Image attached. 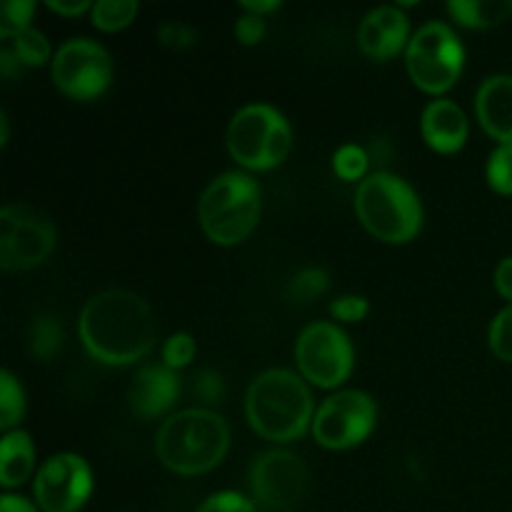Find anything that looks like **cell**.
Segmentation results:
<instances>
[{
  "mask_svg": "<svg viewBox=\"0 0 512 512\" xmlns=\"http://www.w3.org/2000/svg\"><path fill=\"white\" fill-rule=\"evenodd\" d=\"M240 8H243L245 13L263 18V15L275 13V10L280 8V3H278V0H270V3H263V0H260V3H255V0H245V3H240Z\"/></svg>",
  "mask_w": 512,
  "mask_h": 512,
  "instance_id": "f35d334b",
  "label": "cell"
},
{
  "mask_svg": "<svg viewBox=\"0 0 512 512\" xmlns=\"http://www.w3.org/2000/svg\"><path fill=\"white\" fill-rule=\"evenodd\" d=\"M48 10H53V13L58 15H65V18H75V15H83L88 13V10H93V3H88V0H73V3H55V0H50L48 3Z\"/></svg>",
  "mask_w": 512,
  "mask_h": 512,
  "instance_id": "d590c367",
  "label": "cell"
},
{
  "mask_svg": "<svg viewBox=\"0 0 512 512\" xmlns=\"http://www.w3.org/2000/svg\"><path fill=\"white\" fill-rule=\"evenodd\" d=\"M8 48L23 68H40V65H45L48 60L53 63L55 55L53 50H50L48 38L35 28H28L20 35H15V38H10Z\"/></svg>",
  "mask_w": 512,
  "mask_h": 512,
  "instance_id": "44dd1931",
  "label": "cell"
},
{
  "mask_svg": "<svg viewBox=\"0 0 512 512\" xmlns=\"http://www.w3.org/2000/svg\"><path fill=\"white\" fill-rule=\"evenodd\" d=\"M35 445L25 430H10L0 443V485L13 490L33 475Z\"/></svg>",
  "mask_w": 512,
  "mask_h": 512,
  "instance_id": "ac0fdd59",
  "label": "cell"
},
{
  "mask_svg": "<svg viewBox=\"0 0 512 512\" xmlns=\"http://www.w3.org/2000/svg\"><path fill=\"white\" fill-rule=\"evenodd\" d=\"M370 303L363 295H340L338 300L330 303V315L338 323H360L368 315Z\"/></svg>",
  "mask_w": 512,
  "mask_h": 512,
  "instance_id": "1f68e13d",
  "label": "cell"
},
{
  "mask_svg": "<svg viewBox=\"0 0 512 512\" xmlns=\"http://www.w3.org/2000/svg\"><path fill=\"white\" fill-rule=\"evenodd\" d=\"M420 133L435 153L450 155L465 148L470 125L458 103L440 98L425 105L423 118H420Z\"/></svg>",
  "mask_w": 512,
  "mask_h": 512,
  "instance_id": "2e32d148",
  "label": "cell"
},
{
  "mask_svg": "<svg viewBox=\"0 0 512 512\" xmlns=\"http://www.w3.org/2000/svg\"><path fill=\"white\" fill-rule=\"evenodd\" d=\"M355 215L373 238L390 245L410 243L423 228L418 193L393 173H370L355 190Z\"/></svg>",
  "mask_w": 512,
  "mask_h": 512,
  "instance_id": "277c9868",
  "label": "cell"
},
{
  "mask_svg": "<svg viewBox=\"0 0 512 512\" xmlns=\"http://www.w3.org/2000/svg\"><path fill=\"white\" fill-rule=\"evenodd\" d=\"M138 10L140 5L135 0H98L90 10V20L103 33H118L133 23Z\"/></svg>",
  "mask_w": 512,
  "mask_h": 512,
  "instance_id": "7402d4cb",
  "label": "cell"
},
{
  "mask_svg": "<svg viewBox=\"0 0 512 512\" xmlns=\"http://www.w3.org/2000/svg\"><path fill=\"white\" fill-rule=\"evenodd\" d=\"M50 78L63 95L73 100H95L113 83V60L100 43L70 38L60 45L50 63Z\"/></svg>",
  "mask_w": 512,
  "mask_h": 512,
  "instance_id": "30bf717a",
  "label": "cell"
},
{
  "mask_svg": "<svg viewBox=\"0 0 512 512\" xmlns=\"http://www.w3.org/2000/svg\"><path fill=\"white\" fill-rule=\"evenodd\" d=\"M180 395V378L168 365H145L135 373L128 390L130 413L140 420H153L168 413Z\"/></svg>",
  "mask_w": 512,
  "mask_h": 512,
  "instance_id": "9a60e30c",
  "label": "cell"
},
{
  "mask_svg": "<svg viewBox=\"0 0 512 512\" xmlns=\"http://www.w3.org/2000/svg\"><path fill=\"white\" fill-rule=\"evenodd\" d=\"M198 30L188 23H180V20H168L158 28V43L165 45L170 50H188L198 43Z\"/></svg>",
  "mask_w": 512,
  "mask_h": 512,
  "instance_id": "f546056e",
  "label": "cell"
},
{
  "mask_svg": "<svg viewBox=\"0 0 512 512\" xmlns=\"http://www.w3.org/2000/svg\"><path fill=\"white\" fill-rule=\"evenodd\" d=\"M293 148V130L278 108L253 103L240 108L228 125L230 158L248 170H273Z\"/></svg>",
  "mask_w": 512,
  "mask_h": 512,
  "instance_id": "8992f818",
  "label": "cell"
},
{
  "mask_svg": "<svg viewBox=\"0 0 512 512\" xmlns=\"http://www.w3.org/2000/svg\"><path fill=\"white\" fill-rule=\"evenodd\" d=\"M195 395L208 405L220 403L225 395L223 375H220L218 370H210V368L200 370V373L195 375Z\"/></svg>",
  "mask_w": 512,
  "mask_h": 512,
  "instance_id": "d6a6232c",
  "label": "cell"
},
{
  "mask_svg": "<svg viewBox=\"0 0 512 512\" xmlns=\"http://www.w3.org/2000/svg\"><path fill=\"white\" fill-rule=\"evenodd\" d=\"M295 363L300 375L318 388H340L353 373V343L340 325L310 323L295 340Z\"/></svg>",
  "mask_w": 512,
  "mask_h": 512,
  "instance_id": "9c48e42d",
  "label": "cell"
},
{
  "mask_svg": "<svg viewBox=\"0 0 512 512\" xmlns=\"http://www.w3.org/2000/svg\"><path fill=\"white\" fill-rule=\"evenodd\" d=\"M265 35V20L258 18V15H240L235 20V40L240 45H258Z\"/></svg>",
  "mask_w": 512,
  "mask_h": 512,
  "instance_id": "836d02e7",
  "label": "cell"
},
{
  "mask_svg": "<svg viewBox=\"0 0 512 512\" xmlns=\"http://www.w3.org/2000/svg\"><path fill=\"white\" fill-rule=\"evenodd\" d=\"M63 325L53 315H40L33 320L28 335V348L38 363H50L63 350Z\"/></svg>",
  "mask_w": 512,
  "mask_h": 512,
  "instance_id": "ffe728a7",
  "label": "cell"
},
{
  "mask_svg": "<svg viewBox=\"0 0 512 512\" xmlns=\"http://www.w3.org/2000/svg\"><path fill=\"white\" fill-rule=\"evenodd\" d=\"M488 343L495 358L503 360V363H512V305L500 310L493 318L488 330Z\"/></svg>",
  "mask_w": 512,
  "mask_h": 512,
  "instance_id": "83f0119b",
  "label": "cell"
},
{
  "mask_svg": "<svg viewBox=\"0 0 512 512\" xmlns=\"http://www.w3.org/2000/svg\"><path fill=\"white\" fill-rule=\"evenodd\" d=\"M25 415V390L10 370L0 373V428L10 433Z\"/></svg>",
  "mask_w": 512,
  "mask_h": 512,
  "instance_id": "603a6c76",
  "label": "cell"
},
{
  "mask_svg": "<svg viewBox=\"0 0 512 512\" xmlns=\"http://www.w3.org/2000/svg\"><path fill=\"white\" fill-rule=\"evenodd\" d=\"M405 65L415 88L428 95H443L458 83L463 73L465 48L450 25L430 20L410 38Z\"/></svg>",
  "mask_w": 512,
  "mask_h": 512,
  "instance_id": "52a82bcc",
  "label": "cell"
},
{
  "mask_svg": "<svg viewBox=\"0 0 512 512\" xmlns=\"http://www.w3.org/2000/svg\"><path fill=\"white\" fill-rule=\"evenodd\" d=\"M408 15L398 5H380L373 8L358 28V48L370 60H390L408 50L410 43Z\"/></svg>",
  "mask_w": 512,
  "mask_h": 512,
  "instance_id": "5bb4252c",
  "label": "cell"
},
{
  "mask_svg": "<svg viewBox=\"0 0 512 512\" xmlns=\"http://www.w3.org/2000/svg\"><path fill=\"white\" fill-rule=\"evenodd\" d=\"M495 290L512 305V255L500 260L495 268Z\"/></svg>",
  "mask_w": 512,
  "mask_h": 512,
  "instance_id": "e575fe53",
  "label": "cell"
},
{
  "mask_svg": "<svg viewBox=\"0 0 512 512\" xmlns=\"http://www.w3.org/2000/svg\"><path fill=\"white\" fill-rule=\"evenodd\" d=\"M0 128H3V135H0V145H5V143H8V133H10L8 115H5V113H0Z\"/></svg>",
  "mask_w": 512,
  "mask_h": 512,
  "instance_id": "ab89813d",
  "label": "cell"
},
{
  "mask_svg": "<svg viewBox=\"0 0 512 512\" xmlns=\"http://www.w3.org/2000/svg\"><path fill=\"white\" fill-rule=\"evenodd\" d=\"M0 512H38V505L30 503L23 495H3L0 498Z\"/></svg>",
  "mask_w": 512,
  "mask_h": 512,
  "instance_id": "8d00e7d4",
  "label": "cell"
},
{
  "mask_svg": "<svg viewBox=\"0 0 512 512\" xmlns=\"http://www.w3.org/2000/svg\"><path fill=\"white\" fill-rule=\"evenodd\" d=\"M368 165H370V153L360 145H343L333 153V170L340 180H360L363 183L368 178Z\"/></svg>",
  "mask_w": 512,
  "mask_h": 512,
  "instance_id": "d4e9b609",
  "label": "cell"
},
{
  "mask_svg": "<svg viewBox=\"0 0 512 512\" xmlns=\"http://www.w3.org/2000/svg\"><path fill=\"white\" fill-rule=\"evenodd\" d=\"M78 333L90 358L110 368H125L153 350L158 323L140 295L130 290H105L83 305Z\"/></svg>",
  "mask_w": 512,
  "mask_h": 512,
  "instance_id": "6da1fadb",
  "label": "cell"
},
{
  "mask_svg": "<svg viewBox=\"0 0 512 512\" xmlns=\"http://www.w3.org/2000/svg\"><path fill=\"white\" fill-rule=\"evenodd\" d=\"M330 275L323 268H305L288 283V298L295 303H313L315 298L328 293Z\"/></svg>",
  "mask_w": 512,
  "mask_h": 512,
  "instance_id": "cb8c5ba5",
  "label": "cell"
},
{
  "mask_svg": "<svg viewBox=\"0 0 512 512\" xmlns=\"http://www.w3.org/2000/svg\"><path fill=\"white\" fill-rule=\"evenodd\" d=\"M53 220L33 205H5L0 210V268L23 273L43 265L55 250Z\"/></svg>",
  "mask_w": 512,
  "mask_h": 512,
  "instance_id": "ba28073f",
  "label": "cell"
},
{
  "mask_svg": "<svg viewBox=\"0 0 512 512\" xmlns=\"http://www.w3.org/2000/svg\"><path fill=\"white\" fill-rule=\"evenodd\" d=\"M475 115L498 145H512V75H490L475 95Z\"/></svg>",
  "mask_w": 512,
  "mask_h": 512,
  "instance_id": "e0dca14e",
  "label": "cell"
},
{
  "mask_svg": "<svg viewBox=\"0 0 512 512\" xmlns=\"http://www.w3.org/2000/svg\"><path fill=\"white\" fill-rule=\"evenodd\" d=\"M33 13V0H5V3L0 5V35H3L5 40H10L15 38V35L23 33V30L33 28V25H30Z\"/></svg>",
  "mask_w": 512,
  "mask_h": 512,
  "instance_id": "484cf974",
  "label": "cell"
},
{
  "mask_svg": "<svg viewBox=\"0 0 512 512\" xmlns=\"http://www.w3.org/2000/svg\"><path fill=\"white\" fill-rule=\"evenodd\" d=\"M308 465L290 450H268L250 468V495L268 512L293 510L308 495Z\"/></svg>",
  "mask_w": 512,
  "mask_h": 512,
  "instance_id": "7c38bea8",
  "label": "cell"
},
{
  "mask_svg": "<svg viewBox=\"0 0 512 512\" xmlns=\"http://www.w3.org/2000/svg\"><path fill=\"white\" fill-rule=\"evenodd\" d=\"M378 423V405L363 390L330 395L313 418V438L325 450H350L370 438Z\"/></svg>",
  "mask_w": 512,
  "mask_h": 512,
  "instance_id": "8fae6325",
  "label": "cell"
},
{
  "mask_svg": "<svg viewBox=\"0 0 512 512\" xmlns=\"http://www.w3.org/2000/svg\"><path fill=\"white\" fill-rule=\"evenodd\" d=\"M245 415L260 438L270 443H293L313 430V395L293 370H265L250 383Z\"/></svg>",
  "mask_w": 512,
  "mask_h": 512,
  "instance_id": "7a4b0ae2",
  "label": "cell"
},
{
  "mask_svg": "<svg viewBox=\"0 0 512 512\" xmlns=\"http://www.w3.org/2000/svg\"><path fill=\"white\" fill-rule=\"evenodd\" d=\"M33 495L43 512H78L93 495L88 460L75 453L50 455L35 475Z\"/></svg>",
  "mask_w": 512,
  "mask_h": 512,
  "instance_id": "4fadbf2b",
  "label": "cell"
},
{
  "mask_svg": "<svg viewBox=\"0 0 512 512\" xmlns=\"http://www.w3.org/2000/svg\"><path fill=\"white\" fill-rule=\"evenodd\" d=\"M23 65L18 63V60H15V55L10 53V48L8 45H5L3 50H0V73H3V78L5 80H13V78H18L20 73H23Z\"/></svg>",
  "mask_w": 512,
  "mask_h": 512,
  "instance_id": "74e56055",
  "label": "cell"
},
{
  "mask_svg": "<svg viewBox=\"0 0 512 512\" xmlns=\"http://www.w3.org/2000/svg\"><path fill=\"white\" fill-rule=\"evenodd\" d=\"M485 175L495 193L512 195V145H498L490 153Z\"/></svg>",
  "mask_w": 512,
  "mask_h": 512,
  "instance_id": "4316f807",
  "label": "cell"
},
{
  "mask_svg": "<svg viewBox=\"0 0 512 512\" xmlns=\"http://www.w3.org/2000/svg\"><path fill=\"white\" fill-rule=\"evenodd\" d=\"M230 450V428L208 408L173 413L155 433V455L175 475H205L218 468Z\"/></svg>",
  "mask_w": 512,
  "mask_h": 512,
  "instance_id": "3957f363",
  "label": "cell"
},
{
  "mask_svg": "<svg viewBox=\"0 0 512 512\" xmlns=\"http://www.w3.org/2000/svg\"><path fill=\"white\" fill-rule=\"evenodd\" d=\"M195 353H198V345H195V338L190 333H175L165 340L163 345V365H168L170 370H183L188 368L195 360Z\"/></svg>",
  "mask_w": 512,
  "mask_h": 512,
  "instance_id": "f1b7e54d",
  "label": "cell"
},
{
  "mask_svg": "<svg viewBox=\"0 0 512 512\" xmlns=\"http://www.w3.org/2000/svg\"><path fill=\"white\" fill-rule=\"evenodd\" d=\"M195 512H258V505L235 490H223L205 500Z\"/></svg>",
  "mask_w": 512,
  "mask_h": 512,
  "instance_id": "4dcf8cb0",
  "label": "cell"
},
{
  "mask_svg": "<svg viewBox=\"0 0 512 512\" xmlns=\"http://www.w3.org/2000/svg\"><path fill=\"white\" fill-rule=\"evenodd\" d=\"M260 185L253 175L228 170L210 180L198 203L203 233L215 245H238L253 235L260 223Z\"/></svg>",
  "mask_w": 512,
  "mask_h": 512,
  "instance_id": "5b68a950",
  "label": "cell"
},
{
  "mask_svg": "<svg viewBox=\"0 0 512 512\" xmlns=\"http://www.w3.org/2000/svg\"><path fill=\"white\" fill-rule=\"evenodd\" d=\"M448 13L465 28H495L512 15V0H453L448 3Z\"/></svg>",
  "mask_w": 512,
  "mask_h": 512,
  "instance_id": "d6986e66",
  "label": "cell"
}]
</instances>
